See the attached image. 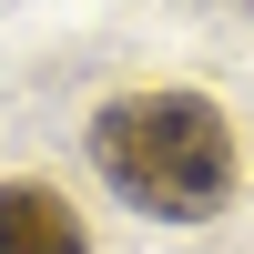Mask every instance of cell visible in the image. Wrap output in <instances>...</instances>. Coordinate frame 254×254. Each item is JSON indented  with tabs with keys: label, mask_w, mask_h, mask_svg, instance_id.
Instances as JSON below:
<instances>
[{
	"label": "cell",
	"mask_w": 254,
	"mask_h": 254,
	"mask_svg": "<svg viewBox=\"0 0 254 254\" xmlns=\"http://www.w3.org/2000/svg\"><path fill=\"white\" fill-rule=\"evenodd\" d=\"M92 163L122 203H142L163 224H203L234 193V122L203 92H132L92 112Z\"/></svg>",
	"instance_id": "obj_1"
},
{
	"label": "cell",
	"mask_w": 254,
	"mask_h": 254,
	"mask_svg": "<svg viewBox=\"0 0 254 254\" xmlns=\"http://www.w3.org/2000/svg\"><path fill=\"white\" fill-rule=\"evenodd\" d=\"M0 254H92L71 224V203L41 183H0Z\"/></svg>",
	"instance_id": "obj_2"
}]
</instances>
